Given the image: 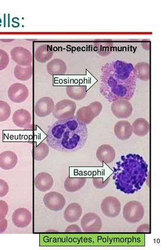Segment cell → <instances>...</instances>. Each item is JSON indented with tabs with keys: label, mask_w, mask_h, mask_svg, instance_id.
I'll list each match as a JSON object with an SVG mask.
<instances>
[{
	"label": "cell",
	"mask_w": 167,
	"mask_h": 250,
	"mask_svg": "<svg viewBox=\"0 0 167 250\" xmlns=\"http://www.w3.org/2000/svg\"><path fill=\"white\" fill-rule=\"evenodd\" d=\"M9 206L3 200H0V220L5 218L9 212Z\"/></svg>",
	"instance_id": "d6a6232c"
},
{
	"label": "cell",
	"mask_w": 167,
	"mask_h": 250,
	"mask_svg": "<svg viewBox=\"0 0 167 250\" xmlns=\"http://www.w3.org/2000/svg\"><path fill=\"white\" fill-rule=\"evenodd\" d=\"M54 56V51L50 45L45 44L38 47L35 52V60L38 62L45 63Z\"/></svg>",
	"instance_id": "7402d4cb"
},
{
	"label": "cell",
	"mask_w": 167,
	"mask_h": 250,
	"mask_svg": "<svg viewBox=\"0 0 167 250\" xmlns=\"http://www.w3.org/2000/svg\"><path fill=\"white\" fill-rule=\"evenodd\" d=\"M66 93L71 99L80 101L86 98L87 94L86 86H67Z\"/></svg>",
	"instance_id": "d4e9b609"
},
{
	"label": "cell",
	"mask_w": 167,
	"mask_h": 250,
	"mask_svg": "<svg viewBox=\"0 0 167 250\" xmlns=\"http://www.w3.org/2000/svg\"><path fill=\"white\" fill-rule=\"evenodd\" d=\"M145 214V209L142 204L136 201L127 202L123 209V216L128 223L136 224L140 222Z\"/></svg>",
	"instance_id": "5b68a950"
},
{
	"label": "cell",
	"mask_w": 167,
	"mask_h": 250,
	"mask_svg": "<svg viewBox=\"0 0 167 250\" xmlns=\"http://www.w3.org/2000/svg\"><path fill=\"white\" fill-rule=\"evenodd\" d=\"M137 80L132 63L113 61L101 67L100 92L110 103L120 99L129 101L135 94Z\"/></svg>",
	"instance_id": "6da1fadb"
},
{
	"label": "cell",
	"mask_w": 167,
	"mask_h": 250,
	"mask_svg": "<svg viewBox=\"0 0 167 250\" xmlns=\"http://www.w3.org/2000/svg\"><path fill=\"white\" fill-rule=\"evenodd\" d=\"M12 120L14 124L20 128L28 129L32 125V118L27 110L20 109L13 113Z\"/></svg>",
	"instance_id": "9a60e30c"
},
{
	"label": "cell",
	"mask_w": 167,
	"mask_h": 250,
	"mask_svg": "<svg viewBox=\"0 0 167 250\" xmlns=\"http://www.w3.org/2000/svg\"><path fill=\"white\" fill-rule=\"evenodd\" d=\"M94 45L95 50L98 55L106 57L111 54L114 44L110 42H101L95 43Z\"/></svg>",
	"instance_id": "83f0119b"
},
{
	"label": "cell",
	"mask_w": 167,
	"mask_h": 250,
	"mask_svg": "<svg viewBox=\"0 0 167 250\" xmlns=\"http://www.w3.org/2000/svg\"><path fill=\"white\" fill-rule=\"evenodd\" d=\"M10 58L7 53L2 49H0V71L4 70L8 66Z\"/></svg>",
	"instance_id": "4dcf8cb0"
},
{
	"label": "cell",
	"mask_w": 167,
	"mask_h": 250,
	"mask_svg": "<svg viewBox=\"0 0 167 250\" xmlns=\"http://www.w3.org/2000/svg\"><path fill=\"white\" fill-rule=\"evenodd\" d=\"M7 226H8V222L5 218L0 220V234L4 233L6 231Z\"/></svg>",
	"instance_id": "d590c367"
},
{
	"label": "cell",
	"mask_w": 167,
	"mask_h": 250,
	"mask_svg": "<svg viewBox=\"0 0 167 250\" xmlns=\"http://www.w3.org/2000/svg\"><path fill=\"white\" fill-rule=\"evenodd\" d=\"M138 79L143 81H148L150 80V64L146 62L137 63L134 66Z\"/></svg>",
	"instance_id": "4316f807"
},
{
	"label": "cell",
	"mask_w": 167,
	"mask_h": 250,
	"mask_svg": "<svg viewBox=\"0 0 167 250\" xmlns=\"http://www.w3.org/2000/svg\"><path fill=\"white\" fill-rule=\"evenodd\" d=\"M96 157L100 163L110 164L115 160L116 152L115 148L109 145H102L96 150Z\"/></svg>",
	"instance_id": "2e32d148"
},
{
	"label": "cell",
	"mask_w": 167,
	"mask_h": 250,
	"mask_svg": "<svg viewBox=\"0 0 167 250\" xmlns=\"http://www.w3.org/2000/svg\"><path fill=\"white\" fill-rule=\"evenodd\" d=\"M32 214L28 209L24 208L15 210L12 214V221L15 227L24 229L32 223Z\"/></svg>",
	"instance_id": "7c38bea8"
},
{
	"label": "cell",
	"mask_w": 167,
	"mask_h": 250,
	"mask_svg": "<svg viewBox=\"0 0 167 250\" xmlns=\"http://www.w3.org/2000/svg\"><path fill=\"white\" fill-rule=\"evenodd\" d=\"M131 103L126 100L120 99L112 103L111 111L114 116L119 119L130 118L133 113Z\"/></svg>",
	"instance_id": "9c48e42d"
},
{
	"label": "cell",
	"mask_w": 167,
	"mask_h": 250,
	"mask_svg": "<svg viewBox=\"0 0 167 250\" xmlns=\"http://www.w3.org/2000/svg\"><path fill=\"white\" fill-rule=\"evenodd\" d=\"M14 41V40H0L3 42H11Z\"/></svg>",
	"instance_id": "74e56055"
},
{
	"label": "cell",
	"mask_w": 167,
	"mask_h": 250,
	"mask_svg": "<svg viewBox=\"0 0 167 250\" xmlns=\"http://www.w3.org/2000/svg\"><path fill=\"white\" fill-rule=\"evenodd\" d=\"M33 74V67L32 65L22 66L17 65L14 67V75L15 78L21 81H27L31 79Z\"/></svg>",
	"instance_id": "484cf974"
},
{
	"label": "cell",
	"mask_w": 167,
	"mask_h": 250,
	"mask_svg": "<svg viewBox=\"0 0 167 250\" xmlns=\"http://www.w3.org/2000/svg\"><path fill=\"white\" fill-rule=\"evenodd\" d=\"M49 153V147L47 143L42 142L38 145L34 151V158L36 161H42Z\"/></svg>",
	"instance_id": "f1b7e54d"
},
{
	"label": "cell",
	"mask_w": 167,
	"mask_h": 250,
	"mask_svg": "<svg viewBox=\"0 0 167 250\" xmlns=\"http://www.w3.org/2000/svg\"><path fill=\"white\" fill-rule=\"evenodd\" d=\"M9 192V186L4 180L0 179V198L5 196Z\"/></svg>",
	"instance_id": "836d02e7"
},
{
	"label": "cell",
	"mask_w": 167,
	"mask_h": 250,
	"mask_svg": "<svg viewBox=\"0 0 167 250\" xmlns=\"http://www.w3.org/2000/svg\"><path fill=\"white\" fill-rule=\"evenodd\" d=\"M82 214V209L79 204L73 202L68 205L64 211L65 220L69 223L78 222Z\"/></svg>",
	"instance_id": "d6986e66"
},
{
	"label": "cell",
	"mask_w": 167,
	"mask_h": 250,
	"mask_svg": "<svg viewBox=\"0 0 167 250\" xmlns=\"http://www.w3.org/2000/svg\"><path fill=\"white\" fill-rule=\"evenodd\" d=\"M43 202L46 207L54 211L62 210L66 203L64 195L55 191L46 194L43 198Z\"/></svg>",
	"instance_id": "ba28073f"
},
{
	"label": "cell",
	"mask_w": 167,
	"mask_h": 250,
	"mask_svg": "<svg viewBox=\"0 0 167 250\" xmlns=\"http://www.w3.org/2000/svg\"><path fill=\"white\" fill-rule=\"evenodd\" d=\"M113 169L117 190L127 194L140 191L148 177V165L139 154L121 156Z\"/></svg>",
	"instance_id": "3957f363"
},
{
	"label": "cell",
	"mask_w": 167,
	"mask_h": 250,
	"mask_svg": "<svg viewBox=\"0 0 167 250\" xmlns=\"http://www.w3.org/2000/svg\"><path fill=\"white\" fill-rule=\"evenodd\" d=\"M114 133L119 140H127L131 137L133 134L132 125L127 121H118L114 127Z\"/></svg>",
	"instance_id": "ac0fdd59"
},
{
	"label": "cell",
	"mask_w": 167,
	"mask_h": 250,
	"mask_svg": "<svg viewBox=\"0 0 167 250\" xmlns=\"http://www.w3.org/2000/svg\"><path fill=\"white\" fill-rule=\"evenodd\" d=\"M10 54L12 60L19 65L28 66L33 62L32 53L25 48L15 47L11 50Z\"/></svg>",
	"instance_id": "4fadbf2b"
},
{
	"label": "cell",
	"mask_w": 167,
	"mask_h": 250,
	"mask_svg": "<svg viewBox=\"0 0 167 250\" xmlns=\"http://www.w3.org/2000/svg\"><path fill=\"white\" fill-rule=\"evenodd\" d=\"M132 127L133 132L139 137H143L147 135L150 131V125L148 121L143 118L136 119Z\"/></svg>",
	"instance_id": "cb8c5ba5"
},
{
	"label": "cell",
	"mask_w": 167,
	"mask_h": 250,
	"mask_svg": "<svg viewBox=\"0 0 167 250\" xmlns=\"http://www.w3.org/2000/svg\"><path fill=\"white\" fill-rule=\"evenodd\" d=\"M54 184V179L48 172H41L35 178V187L37 190L42 192H46L50 190Z\"/></svg>",
	"instance_id": "e0dca14e"
},
{
	"label": "cell",
	"mask_w": 167,
	"mask_h": 250,
	"mask_svg": "<svg viewBox=\"0 0 167 250\" xmlns=\"http://www.w3.org/2000/svg\"><path fill=\"white\" fill-rule=\"evenodd\" d=\"M110 177L105 182H103L102 178H94L93 183L94 187L97 189H103L107 186L110 183Z\"/></svg>",
	"instance_id": "1f68e13d"
},
{
	"label": "cell",
	"mask_w": 167,
	"mask_h": 250,
	"mask_svg": "<svg viewBox=\"0 0 167 250\" xmlns=\"http://www.w3.org/2000/svg\"><path fill=\"white\" fill-rule=\"evenodd\" d=\"M82 229L85 232H100L102 222L99 216L95 213H88L83 216L80 222Z\"/></svg>",
	"instance_id": "52a82bcc"
},
{
	"label": "cell",
	"mask_w": 167,
	"mask_h": 250,
	"mask_svg": "<svg viewBox=\"0 0 167 250\" xmlns=\"http://www.w3.org/2000/svg\"><path fill=\"white\" fill-rule=\"evenodd\" d=\"M11 115V108L6 102L0 101V123L8 120Z\"/></svg>",
	"instance_id": "f546056e"
},
{
	"label": "cell",
	"mask_w": 167,
	"mask_h": 250,
	"mask_svg": "<svg viewBox=\"0 0 167 250\" xmlns=\"http://www.w3.org/2000/svg\"><path fill=\"white\" fill-rule=\"evenodd\" d=\"M18 162V156L12 151L7 150L0 154V168L4 170L14 168Z\"/></svg>",
	"instance_id": "ffe728a7"
},
{
	"label": "cell",
	"mask_w": 167,
	"mask_h": 250,
	"mask_svg": "<svg viewBox=\"0 0 167 250\" xmlns=\"http://www.w3.org/2000/svg\"><path fill=\"white\" fill-rule=\"evenodd\" d=\"M103 214L109 218H116L121 211L120 201L115 196H108L103 199L101 204Z\"/></svg>",
	"instance_id": "30bf717a"
},
{
	"label": "cell",
	"mask_w": 167,
	"mask_h": 250,
	"mask_svg": "<svg viewBox=\"0 0 167 250\" xmlns=\"http://www.w3.org/2000/svg\"><path fill=\"white\" fill-rule=\"evenodd\" d=\"M77 104L72 101L64 100L58 102L55 105L52 114L58 120L70 118L74 116Z\"/></svg>",
	"instance_id": "8992f818"
},
{
	"label": "cell",
	"mask_w": 167,
	"mask_h": 250,
	"mask_svg": "<svg viewBox=\"0 0 167 250\" xmlns=\"http://www.w3.org/2000/svg\"><path fill=\"white\" fill-rule=\"evenodd\" d=\"M67 66L63 60L60 59H54L47 65L48 73L51 76L64 75L66 74Z\"/></svg>",
	"instance_id": "44dd1931"
},
{
	"label": "cell",
	"mask_w": 167,
	"mask_h": 250,
	"mask_svg": "<svg viewBox=\"0 0 167 250\" xmlns=\"http://www.w3.org/2000/svg\"><path fill=\"white\" fill-rule=\"evenodd\" d=\"M55 107L54 101L49 97H43L35 105V115L39 118H45L51 114Z\"/></svg>",
	"instance_id": "5bb4252c"
},
{
	"label": "cell",
	"mask_w": 167,
	"mask_h": 250,
	"mask_svg": "<svg viewBox=\"0 0 167 250\" xmlns=\"http://www.w3.org/2000/svg\"><path fill=\"white\" fill-rule=\"evenodd\" d=\"M88 137L86 125L74 116L56 121L47 133L48 145L53 149L63 153H73L86 145Z\"/></svg>",
	"instance_id": "7a4b0ae2"
},
{
	"label": "cell",
	"mask_w": 167,
	"mask_h": 250,
	"mask_svg": "<svg viewBox=\"0 0 167 250\" xmlns=\"http://www.w3.org/2000/svg\"><path fill=\"white\" fill-rule=\"evenodd\" d=\"M7 95L11 102L17 104L22 103L27 99L29 90L25 85L16 83L10 86Z\"/></svg>",
	"instance_id": "8fae6325"
},
{
	"label": "cell",
	"mask_w": 167,
	"mask_h": 250,
	"mask_svg": "<svg viewBox=\"0 0 167 250\" xmlns=\"http://www.w3.org/2000/svg\"><path fill=\"white\" fill-rule=\"evenodd\" d=\"M66 232H81L82 230L80 227L77 225L73 224L67 227L65 230Z\"/></svg>",
	"instance_id": "e575fe53"
},
{
	"label": "cell",
	"mask_w": 167,
	"mask_h": 250,
	"mask_svg": "<svg viewBox=\"0 0 167 250\" xmlns=\"http://www.w3.org/2000/svg\"><path fill=\"white\" fill-rule=\"evenodd\" d=\"M137 232H150V225L149 224H143L141 225L138 229L136 230Z\"/></svg>",
	"instance_id": "8d00e7d4"
},
{
	"label": "cell",
	"mask_w": 167,
	"mask_h": 250,
	"mask_svg": "<svg viewBox=\"0 0 167 250\" xmlns=\"http://www.w3.org/2000/svg\"><path fill=\"white\" fill-rule=\"evenodd\" d=\"M86 178H70L68 177L64 182V188L66 191L70 193L77 192L85 187Z\"/></svg>",
	"instance_id": "603a6c76"
},
{
	"label": "cell",
	"mask_w": 167,
	"mask_h": 250,
	"mask_svg": "<svg viewBox=\"0 0 167 250\" xmlns=\"http://www.w3.org/2000/svg\"><path fill=\"white\" fill-rule=\"evenodd\" d=\"M102 109V104L100 102H94L87 106L79 108L75 116L81 123L87 125L100 114Z\"/></svg>",
	"instance_id": "277c9868"
}]
</instances>
